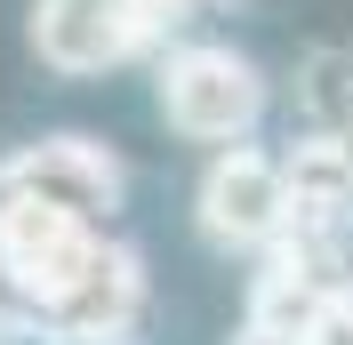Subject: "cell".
Returning a JSON list of instances; mask_svg holds the SVG:
<instances>
[{"instance_id": "1", "label": "cell", "mask_w": 353, "mask_h": 345, "mask_svg": "<svg viewBox=\"0 0 353 345\" xmlns=\"http://www.w3.org/2000/svg\"><path fill=\"white\" fill-rule=\"evenodd\" d=\"M161 121L185 145H249L265 121V72L225 41H176L161 48Z\"/></svg>"}, {"instance_id": "2", "label": "cell", "mask_w": 353, "mask_h": 345, "mask_svg": "<svg viewBox=\"0 0 353 345\" xmlns=\"http://www.w3.org/2000/svg\"><path fill=\"white\" fill-rule=\"evenodd\" d=\"M193 209H201V233L217 241L225 257H265V249L289 233V217H297V201H289V161L265 152V145H217Z\"/></svg>"}, {"instance_id": "3", "label": "cell", "mask_w": 353, "mask_h": 345, "mask_svg": "<svg viewBox=\"0 0 353 345\" xmlns=\"http://www.w3.org/2000/svg\"><path fill=\"white\" fill-rule=\"evenodd\" d=\"M32 48L48 72H112L161 48L145 0H32Z\"/></svg>"}, {"instance_id": "4", "label": "cell", "mask_w": 353, "mask_h": 345, "mask_svg": "<svg viewBox=\"0 0 353 345\" xmlns=\"http://www.w3.org/2000/svg\"><path fill=\"white\" fill-rule=\"evenodd\" d=\"M0 193H32V201H57V209L112 225V209L129 193V169L97 137H41V145H17L0 161Z\"/></svg>"}, {"instance_id": "5", "label": "cell", "mask_w": 353, "mask_h": 345, "mask_svg": "<svg viewBox=\"0 0 353 345\" xmlns=\"http://www.w3.org/2000/svg\"><path fill=\"white\" fill-rule=\"evenodd\" d=\"M145 322V257L129 241H105L97 265L41 313V345H129Z\"/></svg>"}, {"instance_id": "6", "label": "cell", "mask_w": 353, "mask_h": 345, "mask_svg": "<svg viewBox=\"0 0 353 345\" xmlns=\"http://www.w3.org/2000/svg\"><path fill=\"white\" fill-rule=\"evenodd\" d=\"M345 297L337 281H321L305 257H289V249H265L257 281H249V322L257 329H281V337H313L321 313Z\"/></svg>"}, {"instance_id": "7", "label": "cell", "mask_w": 353, "mask_h": 345, "mask_svg": "<svg viewBox=\"0 0 353 345\" xmlns=\"http://www.w3.org/2000/svg\"><path fill=\"white\" fill-rule=\"evenodd\" d=\"M281 161H289V201H297L289 225H353V137L337 129L297 137Z\"/></svg>"}, {"instance_id": "8", "label": "cell", "mask_w": 353, "mask_h": 345, "mask_svg": "<svg viewBox=\"0 0 353 345\" xmlns=\"http://www.w3.org/2000/svg\"><path fill=\"white\" fill-rule=\"evenodd\" d=\"M24 337H41V297L24 289L17 265L0 257V345H24Z\"/></svg>"}, {"instance_id": "9", "label": "cell", "mask_w": 353, "mask_h": 345, "mask_svg": "<svg viewBox=\"0 0 353 345\" xmlns=\"http://www.w3.org/2000/svg\"><path fill=\"white\" fill-rule=\"evenodd\" d=\"M313 345H353V289H345V297L330 305V313H321V329H313Z\"/></svg>"}, {"instance_id": "10", "label": "cell", "mask_w": 353, "mask_h": 345, "mask_svg": "<svg viewBox=\"0 0 353 345\" xmlns=\"http://www.w3.org/2000/svg\"><path fill=\"white\" fill-rule=\"evenodd\" d=\"M233 345H313V337H281V329H257V322H241V337Z\"/></svg>"}]
</instances>
